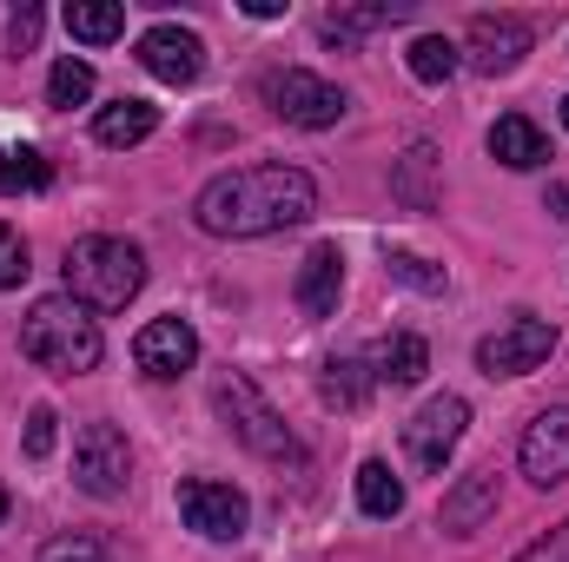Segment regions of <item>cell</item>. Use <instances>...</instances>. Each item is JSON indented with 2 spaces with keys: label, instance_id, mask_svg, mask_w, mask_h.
Returning a JSON list of instances; mask_svg holds the SVG:
<instances>
[{
  "label": "cell",
  "instance_id": "1",
  "mask_svg": "<svg viewBox=\"0 0 569 562\" xmlns=\"http://www.w3.org/2000/svg\"><path fill=\"white\" fill-rule=\"evenodd\" d=\"M318 212V179L298 165H232L199 185L192 225L206 239H266L284 225H305Z\"/></svg>",
  "mask_w": 569,
  "mask_h": 562
},
{
  "label": "cell",
  "instance_id": "2",
  "mask_svg": "<svg viewBox=\"0 0 569 562\" xmlns=\"http://www.w3.org/2000/svg\"><path fill=\"white\" fill-rule=\"evenodd\" d=\"M20 358L40 364L47 378H87V371H100V358H107L100 318H93L80 298L47 291V298H33L27 318H20Z\"/></svg>",
  "mask_w": 569,
  "mask_h": 562
},
{
  "label": "cell",
  "instance_id": "3",
  "mask_svg": "<svg viewBox=\"0 0 569 562\" xmlns=\"http://www.w3.org/2000/svg\"><path fill=\"white\" fill-rule=\"evenodd\" d=\"M146 291V252L133 239L113 232H87L67 245V298H80L87 311H127Z\"/></svg>",
  "mask_w": 569,
  "mask_h": 562
},
{
  "label": "cell",
  "instance_id": "4",
  "mask_svg": "<svg viewBox=\"0 0 569 562\" xmlns=\"http://www.w3.org/2000/svg\"><path fill=\"white\" fill-rule=\"evenodd\" d=\"M212 411L232 430V443H246L252 456H266V463H305V443L284 430V418L266 404V391H259L246 371H226V378L212 384Z\"/></svg>",
  "mask_w": 569,
  "mask_h": 562
},
{
  "label": "cell",
  "instance_id": "5",
  "mask_svg": "<svg viewBox=\"0 0 569 562\" xmlns=\"http://www.w3.org/2000/svg\"><path fill=\"white\" fill-rule=\"evenodd\" d=\"M73 483L93 503L127 496V483H133V443H127V430H113L107 418L80 423V436H73Z\"/></svg>",
  "mask_w": 569,
  "mask_h": 562
},
{
  "label": "cell",
  "instance_id": "6",
  "mask_svg": "<svg viewBox=\"0 0 569 562\" xmlns=\"http://www.w3.org/2000/svg\"><path fill=\"white\" fill-rule=\"evenodd\" d=\"M266 107L279 113L284 127H305V133H325V127H338L345 120V87H331V80H318V73H305V67H279V73H266Z\"/></svg>",
  "mask_w": 569,
  "mask_h": 562
},
{
  "label": "cell",
  "instance_id": "7",
  "mask_svg": "<svg viewBox=\"0 0 569 562\" xmlns=\"http://www.w3.org/2000/svg\"><path fill=\"white\" fill-rule=\"evenodd\" d=\"M550 351H557V324L517 311L510 324H497V331L477 344V371H483V378H530V371L550 364Z\"/></svg>",
  "mask_w": 569,
  "mask_h": 562
},
{
  "label": "cell",
  "instance_id": "8",
  "mask_svg": "<svg viewBox=\"0 0 569 562\" xmlns=\"http://www.w3.org/2000/svg\"><path fill=\"white\" fill-rule=\"evenodd\" d=\"M179 516H186V530H199L206 543H239L246 523H252V503H246L239 483L186 476V483H179Z\"/></svg>",
  "mask_w": 569,
  "mask_h": 562
},
{
  "label": "cell",
  "instance_id": "9",
  "mask_svg": "<svg viewBox=\"0 0 569 562\" xmlns=\"http://www.w3.org/2000/svg\"><path fill=\"white\" fill-rule=\"evenodd\" d=\"M537 47V27L523 20V13H470V27H463V60L477 67V73H490V80H503V73H517L523 67V53Z\"/></svg>",
  "mask_w": 569,
  "mask_h": 562
},
{
  "label": "cell",
  "instance_id": "10",
  "mask_svg": "<svg viewBox=\"0 0 569 562\" xmlns=\"http://www.w3.org/2000/svg\"><path fill=\"white\" fill-rule=\"evenodd\" d=\"M463 430H470V404H463L457 391H437L425 411L405 423V456H411L418 470H443V463L457 456Z\"/></svg>",
  "mask_w": 569,
  "mask_h": 562
},
{
  "label": "cell",
  "instance_id": "11",
  "mask_svg": "<svg viewBox=\"0 0 569 562\" xmlns=\"http://www.w3.org/2000/svg\"><path fill=\"white\" fill-rule=\"evenodd\" d=\"M133 60H140L159 87H192V80L206 73V40H199L192 27H179V20H159V27L140 33Z\"/></svg>",
  "mask_w": 569,
  "mask_h": 562
},
{
  "label": "cell",
  "instance_id": "12",
  "mask_svg": "<svg viewBox=\"0 0 569 562\" xmlns=\"http://www.w3.org/2000/svg\"><path fill=\"white\" fill-rule=\"evenodd\" d=\"M517 463L537 490H557L569 483V404H550L523 423V443H517Z\"/></svg>",
  "mask_w": 569,
  "mask_h": 562
},
{
  "label": "cell",
  "instance_id": "13",
  "mask_svg": "<svg viewBox=\"0 0 569 562\" xmlns=\"http://www.w3.org/2000/svg\"><path fill=\"white\" fill-rule=\"evenodd\" d=\"M133 364H140L152 384H172L199 364V331L186 318H152L140 338H133Z\"/></svg>",
  "mask_w": 569,
  "mask_h": 562
},
{
  "label": "cell",
  "instance_id": "14",
  "mask_svg": "<svg viewBox=\"0 0 569 562\" xmlns=\"http://www.w3.org/2000/svg\"><path fill=\"white\" fill-rule=\"evenodd\" d=\"M497 503H503L497 470H470V476H457V483L443 490V503H437V530H443V536H477V530L497 516Z\"/></svg>",
  "mask_w": 569,
  "mask_h": 562
},
{
  "label": "cell",
  "instance_id": "15",
  "mask_svg": "<svg viewBox=\"0 0 569 562\" xmlns=\"http://www.w3.org/2000/svg\"><path fill=\"white\" fill-rule=\"evenodd\" d=\"M291 298L305 318H338V298H345V252L338 245H311L298 279H291Z\"/></svg>",
  "mask_w": 569,
  "mask_h": 562
},
{
  "label": "cell",
  "instance_id": "16",
  "mask_svg": "<svg viewBox=\"0 0 569 562\" xmlns=\"http://www.w3.org/2000/svg\"><path fill=\"white\" fill-rule=\"evenodd\" d=\"M365 364H371L378 391H411V384H425V371H430V344L418 331H391V338H378L365 351Z\"/></svg>",
  "mask_w": 569,
  "mask_h": 562
},
{
  "label": "cell",
  "instance_id": "17",
  "mask_svg": "<svg viewBox=\"0 0 569 562\" xmlns=\"http://www.w3.org/2000/svg\"><path fill=\"white\" fill-rule=\"evenodd\" d=\"M490 159L510 165V172H537V165H550V140H543V127L530 113H503L490 127Z\"/></svg>",
  "mask_w": 569,
  "mask_h": 562
},
{
  "label": "cell",
  "instance_id": "18",
  "mask_svg": "<svg viewBox=\"0 0 569 562\" xmlns=\"http://www.w3.org/2000/svg\"><path fill=\"white\" fill-rule=\"evenodd\" d=\"M418 7L411 0H378V7H331L325 20H318V33L325 40H338V47H358L365 33H378V27H398V20H411Z\"/></svg>",
  "mask_w": 569,
  "mask_h": 562
},
{
  "label": "cell",
  "instance_id": "19",
  "mask_svg": "<svg viewBox=\"0 0 569 562\" xmlns=\"http://www.w3.org/2000/svg\"><path fill=\"white\" fill-rule=\"evenodd\" d=\"M152 133H159V107H146V100H113V107H100V113H93V140L113 145V152L146 145Z\"/></svg>",
  "mask_w": 569,
  "mask_h": 562
},
{
  "label": "cell",
  "instance_id": "20",
  "mask_svg": "<svg viewBox=\"0 0 569 562\" xmlns=\"http://www.w3.org/2000/svg\"><path fill=\"white\" fill-rule=\"evenodd\" d=\"M371 391H378V384H371V364H365V358H331V364L318 371V398L338 404V411H365Z\"/></svg>",
  "mask_w": 569,
  "mask_h": 562
},
{
  "label": "cell",
  "instance_id": "21",
  "mask_svg": "<svg viewBox=\"0 0 569 562\" xmlns=\"http://www.w3.org/2000/svg\"><path fill=\"white\" fill-rule=\"evenodd\" d=\"M358 510H365V516H378V523L405 516V483L391 476V463H385V456H365V463H358Z\"/></svg>",
  "mask_w": 569,
  "mask_h": 562
},
{
  "label": "cell",
  "instance_id": "22",
  "mask_svg": "<svg viewBox=\"0 0 569 562\" xmlns=\"http://www.w3.org/2000/svg\"><path fill=\"white\" fill-rule=\"evenodd\" d=\"M47 185H53V159L40 145H0V199L47 192Z\"/></svg>",
  "mask_w": 569,
  "mask_h": 562
},
{
  "label": "cell",
  "instance_id": "23",
  "mask_svg": "<svg viewBox=\"0 0 569 562\" xmlns=\"http://www.w3.org/2000/svg\"><path fill=\"white\" fill-rule=\"evenodd\" d=\"M60 20H67V33L87 40V47H107V40L127 33V7H120V0H73Z\"/></svg>",
  "mask_w": 569,
  "mask_h": 562
},
{
  "label": "cell",
  "instance_id": "24",
  "mask_svg": "<svg viewBox=\"0 0 569 562\" xmlns=\"http://www.w3.org/2000/svg\"><path fill=\"white\" fill-rule=\"evenodd\" d=\"M405 67H411L418 87H443V80L463 67V53H457V40H443V33H418L411 53H405Z\"/></svg>",
  "mask_w": 569,
  "mask_h": 562
},
{
  "label": "cell",
  "instance_id": "25",
  "mask_svg": "<svg viewBox=\"0 0 569 562\" xmlns=\"http://www.w3.org/2000/svg\"><path fill=\"white\" fill-rule=\"evenodd\" d=\"M87 100H93V67L73 60V53H60L53 73H47V107H53V113H73V107H87Z\"/></svg>",
  "mask_w": 569,
  "mask_h": 562
},
{
  "label": "cell",
  "instance_id": "26",
  "mask_svg": "<svg viewBox=\"0 0 569 562\" xmlns=\"http://www.w3.org/2000/svg\"><path fill=\"white\" fill-rule=\"evenodd\" d=\"M385 272H391L398 284H411V291H425V298L443 291V265H430V259H418V252H398V245L385 252Z\"/></svg>",
  "mask_w": 569,
  "mask_h": 562
},
{
  "label": "cell",
  "instance_id": "27",
  "mask_svg": "<svg viewBox=\"0 0 569 562\" xmlns=\"http://www.w3.org/2000/svg\"><path fill=\"white\" fill-rule=\"evenodd\" d=\"M33 562H107V543H100V536H87V530H67V536L40 543V556H33Z\"/></svg>",
  "mask_w": 569,
  "mask_h": 562
},
{
  "label": "cell",
  "instance_id": "28",
  "mask_svg": "<svg viewBox=\"0 0 569 562\" xmlns=\"http://www.w3.org/2000/svg\"><path fill=\"white\" fill-rule=\"evenodd\" d=\"M27 272H33V265H27V239H20V225L0 219V291H20Z\"/></svg>",
  "mask_w": 569,
  "mask_h": 562
},
{
  "label": "cell",
  "instance_id": "29",
  "mask_svg": "<svg viewBox=\"0 0 569 562\" xmlns=\"http://www.w3.org/2000/svg\"><path fill=\"white\" fill-rule=\"evenodd\" d=\"M425 172H430V145H411V152H405V179H398V192H405V205H411V212H430Z\"/></svg>",
  "mask_w": 569,
  "mask_h": 562
},
{
  "label": "cell",
  "instance_id": "30",
  "mask_svg": "<svg viewBox=\"0 0 569 562\" xmlns=\"http://www.w3.org/2000/svg\"><path fill=\"white\" fill-rule=\"evenodd\" d=\"M40 27H47V13H40V7H20V13L7 20V53H13V60L33 53V47H40Z\"/></svg>",
  "mask_w": 569,
  "mask_h": 562
},
{
  "label": "cell",
  "instance_id": "31",
  "mask_svg": "<svg viewBox=\"0 0 569 562\" xmlns=\"http://www.w3.org/2000/svg\"><path fill=\"white\" fill-rule=\"evenodd\" d=\"M53 411H47V404H33V411H27V456H33V463H40V456H53V436H60V430H53Z\"/></svg>",
  "mask_w": 569,
  "mask_h": 562
},
{
  "label": "cell",
  "instance_id": "32",
  "mask_svg": "<svg viewBox=\"0 0 569 562\" xmlns=\"http://www.w3.org/2000/svg\"><path fill=\"white\" fill-rule=\"evenodd\" d=\"M510 562H569V516L557 523V530H550V536H537L530 550H517Z\"/></svg>",
  "mask_w": 569,
  "mask_h": 562
},
{
  "label": "cell",
  "instance_id": "33",
  "mask_svg": "<svg viewBox=\"0 0 569 562\" xmlns=\"http://www.w3.org/2000/svg\"><path fill=\"white\" fill-rule=\"evenodd\" d=\"M252 20H284V0H239Z\"/></svg>",
  "mask_w": 569,
  "mask_h": 562
},
{
  "label": "cell",
  "instance_id": "34",
  "mask_svg": "<svg viewBox=\"0 0 569 562\" xmlns=\"http://www.w3.org/2000/svg\"><path fill=\"white\" fill-rule=\"evenodd\" d=\"M7 516H13V490H7V476H0V530H7Z\"/></svg>",
  "mask_w": 569,
  "mask_h": 562
},
{
  "label": "cell",
  "instance_id": "35",
  "mask_svg": "<svg viewBox=\"0 0 569 562\" xmlns=\"http://www.w3.org/2000/svg\"><path fill=\"white\" fill-rule=\"evenodd\" d=\"M563 133H569V100H563Z\"/></svg>",
  "mask_w": 569,
  "mask_h": 562
}]
</instances>
